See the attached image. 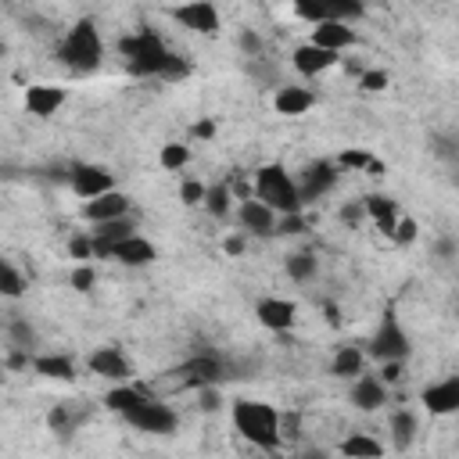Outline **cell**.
Returning <instances> with one entry per match:
<instances>
[{"label":"cell","instance_id":"obj_11","mask_svg":"<svg viewBox=\"0 0 459 459\" xmlns=\"http://www.w3.org/2000/svg\"><path fill=\"white\" fill-rule=\"evenodd\" d=\"M172 18H176L183 29L201 32V36H215V32H219V11H215V4H208V0H186V4L172 7Z\"/></svg>","mask_w":459,"mask_h":459},{"label":"cell","instance_id":"obj_12","mask_svg":"<svg viewBox=\"0 0 459 459\" xmlns=\"http://www.w3.org/2000/svg\"><path fill=\"white\" fill-rule=\"evenodd\" d=\"M355 384H351V405L359 409V412H377V409H384V402H387V384L380 380V377H373V373H359V377H351Z\"/></svg>","mask_w":459,"mask_h":459},{"label":"cell","instance_id":"obj_41","mask_svg":"<svg viewBox=\"0 0 459 459\" xmlns=\"http://www.w3.org/2000/svg\"><path fill=\"white\" fill-rule=\"evenodd\" d=\"M72 287H75V290H90V287H93V269H90L86 262H79V265L72 269Z\"/></svg>","mask_w":459,"mask_h":459},{"label":"cell","instance_id":"obj_25","mask_svg":"<svg viewBox=\"0 0 459 459\" xmlns=\"http://www.w3.org/2000/svg\"><path fill=\"white\" fill-rule=\"evenodd\" d=\"M362 366H366V355H362L359 348L344 344V348H337L330 373H333V377H341V380H351V377H359V373H362Z\"/></svg>","mask_w":459,"mask_h":459},{"label":"cell","instance_id":"obj_42","mask_svg":"<svg viewBox=\"0 0 459 459\" xmlns=\"http://www.w3.org/2000/svg\"><path fill=\"white\" fill-rule=\"evenodd\" d=\"M240 50H244V54H251V57H258V54H262V39H258V32H255V29H244V32H240Z\"/></svg>","mask_w":459,"mask_h":459},{"label":"cell","instance_id":"obj_33","mask_svg":"<svg viewBox=\"0 0 459 459\" xmlns=\"http://www.w3.org/2000/svg\"><path fill=\"white\" fill-rule=\"evenodd\" d=\"M158 161H161V169L176 172V169H183V165L190 161V151H186L183 143H165V147H161V154H158Z\"/></svg>","mask_w":459,"mask_h":459},{"label":"cell","instance_id":"obj_3","mask_svg":"<svg viewBox=\"0 0 459 459\" xmlns=\"http://www.w3.org/2000/svg\"><path fill=\"white\" fill-rule=\"evenodd\" d=\"M57 61L72 72H93L104 61V43H100V32L90 18H82L68 29V36L57 47Z\"/></svg>","mask_w":459,"mask_h":459},{"label":"cell","instance_id":"obj_28","mask_svg":"<svg viewBox=\"0 0 459 459\" xmlns=\"http://www.w3.org/2000/svg\"><path fill=\"white\" fill-rule=\"evenodd\" d=\"M412 437H416V416L409 409H398L391 416V441H394V448H409Z\"/></svg>","mask_w":459,"mask_h":459},{"label":"cell","instance_id":"obj_31","mask_svg":"<svg viewBox=\"0 0 459 459\" xmlns=\"http://www.w3.org/2000/svg\"><path fill=\"white\" fill-rule=\"evenodd\" d=\"M316 255H308V251H298V255H287V276L290 280H298V283H305V280H312L316 276Z\"/></svg>","mask_w":459,"mask_h":459},{"label":"cell","instance_id":"obj_10","mask_svg":"<svg viewBox=\"0 0 459 459\" xmlns=\"http://www.w3.org/2000/svg\"><path fill=\"white\" fill-rule=\"evenodd\" d=\"M68 183H72L75 197L90 201V197H97V194L115 190V172H111V169H104V165H72Z\"/></svg>","mask_w":459,"mask_h":459},{"label":"cell","instance_id":"obj_13","mask_svg":"<svg viewBox=\"0 0 459 459\" xmlns=\"http://www.w3.org/2000/svg\"><path fill=\"white\" fill-rule=\"evenodd\" d=\"M420 402H423V409L434 412V416H448V412H455V409H459V377H445V380L423 387Z\"/></svg>","mask_w":459,"mask_h":459},{"label":"cell","instance_id":"obj_1","mask_svg":"<svg viewBox=\"0 0 459 459\" xmlns=\"http://www.w3.org/2000/svg\"><path fill=\"white\" fill-rule=\"evenodd\" d=\"M118 50L126 57L129 75H136V79H183L190 72V65L179 54H172L151 29H140V32L118 39Z\"/></svg>","mask_w":459,"mask_h":459},{"label":"cell","instance_id":"obj_43","mask_svg":"<svg viewBox=\"0 0 459 459\" xmlns=\"http://www.w3.org/2000/svg\"><path fill=\"white\" fill-rule=\"evenodd\" d=\"M380 380H384V384H398V380H402V359H384Z\"/></svg>","mask_w":459,"mask_h":459},{"label":"cell","instance_id":"obj_36","mask_svg":"<svg viewBox=\"0 0 459 459\" xmlns=\"http://www.w3.org/2000/svg\"><path fill=\"white\" fill-rule=\"evenodd\" d=\"M75 412L68 409V405H57V409H50V416H47V423H50V430H75Z\"/></svg>","mask_w":459,"mask_h":459},{"label":"cell","instance_id":"obj_45","mask_svg":"<svg viewBox=\"0 0 459 459\" xmlns=\"http://www.w3.org/2000/svg\"><path fill=\"white\" fill-rule=\"evenodd\" d=\"M201 409H204V412H215V409H219V394H215V387H201Z\"/></svg>","mask_w":459,"mask_h":459},{"label":"cell","instance_id":"obj_38","mask_svg":"<svg viewBox=\"0 0 459 459\" xmlns=\"http://www.w3.org/2000/svg\"><path fill=\"white\" fill-rule=\"evenodd\" d=\"M68 255L79 258V262L93 258V237H90V233H75V237L68 240Z\"/></svg>","mask_w":459,"mask_h":459},{"label":"cell","instance_id":"obj_14","mask_svg":"<svg viewBox=\"0 0 459 459\" xmlns=\"http://www.w3.org/2000/svg\"><path fill=\"white\" fill-rule=\"evenodd\" d=\"M255 316H258V323H262L265 330L283 333V330L294 326L298 308H294V301H287V298H262V301L255 305Z\"/></svg>","mask_w":459,"mask_h":459},{"label":"cell","instance_id":"obj_34","mask_svg":"<svg viewBox=\"0 0 459 459\" xmlns=\"http://www.w3.org/2000/svg\"><path fill=\"white\" fill-rule=\"evenodd\" d=\"M416 233H420V230H416V219H409V215H398L387 237H391L394 244H412V240H416Z\"/></svg>","mask_w":459,"mask_h":459},{"label":"cell","instance_id":"obj_30","mask_svg":"<svg viewBox=\"0 0 459 459\" xmlns=\"http://www.w3.org/2000/svg\"><path fill=\"white\" fill-rule=\"evenodd\" d=\"M215 219H226L230 215V183H215V186H204V201H201Z\"/></svg>","mask_w":459,"mask_h":459},{"label":"cell","instance_id":"obj_17","mask_svg":"<svg viewBox=\"0 0 459 459\" xmlns=\"http://www.w3.org/2000/svg\"><path fill=\"white\" fill-rule=\"evenodd\" d=\"M108 258H115V262H122V265H151V262L158 258V251H154L151 240L129 233V237H122V240L111 244V255H108Z\"/></svg>","mask_w":459,"mask_h":459},{"label":"cell","instance_id":"obj_27","mask_svg":"<svg viewBox=\"0 0 459 459\" xmlns=\"http://www.w3.org/2000/svg\"><path fill=\"white\" fill-rule=\"evenodd\" d=\"M147 398V391H140V387H133V384H122V387H111L108 394H104V405L111 409V412H129L136 402H143Z\"/></svg>","mask_w":459,"mask_h":459},{"label":"cell","instance_id":"obj_35","mask_svg":"<svg viewBox=\"0 0 459 459\" xmlns=\"http://www.w3.org/2000/svg\"><path fill=\"white\" fill-rule=\"evenodd\" d=\"M359 86H362L366 93H380V90H387V72H384V68H366V72L359 75Z\"/></svg>","mask_w":459,"mask_h":459},{"label":"cell","instance_id":"obj_47","mask_svg":"<svg viewBox=\"0 0 459 459\" xmlns=\"http://www.w3.org/2000/svg\"><path fill=\"white\" fill-rule=\"evenodd\" d=\"M0 57H4V39H0Z\"/></svg>","mask_w":459,"mask_h":459},{"label":"cell","instance_id":"obj_7","mask_svg":"<svg viewBox=\"0 0 459 459\" xmlns=\"http://www.w3.org/2000/svg\"><path fill=\"white\" fill-rule=\"evenodd\" d=\"M176 373L183 377L186 387H215V384H222L226 377H233L230 366L222 362V355H215V351H197V355L186 359Z\"/></svg>","mask_w":459,"mask_h":459},{"label":"cell","instance_id":"obj_37","mask_svg":"<svg viewBox=\"0 0 459 459\" xmlns=\"http://www.w3.org/2000/svg\"><path fill=\"white\" fill-rule=\"evenodd\" d=\"M273 233H287V237L305 233V219H301V212H287V215H280L276 226H273Z\"/></svg>","mask_w":459,"mask_h":459},{"label":"cell","instance_id":"obj_22","mask_svg":"<svg viewBox=\"0 0 459 459\" xmlns=\"http://www.w3.org/2000/svg\"><path fill=\"white\" fill-rule=\"evenodd\" d=\"M312 104H316V93L305 90V86H280L276 97H273V108L280 115H305Z\"/></svg>","mask_w":459,"mask_h":459},{"label":"cell","instance_id":"obj_32","mask_svg":"<svg viewBox=\"0 0 459 459\" xmlns=\"http://www.w3.org/2000/svg\"><path fill=\"white\" fill-rule=\"evenodd\" d=\"M22 290H25L22 273L0 258V294H7V298H22Z\"/></svg>","mask_w":459,"mask_h":459},{"label":"cell","instance_id":"obj_15","mask_svg":"<svg viewBox=\"0 0 459 459\" xmlns=\"http://www.w3.org/2000/svg\"><path fill=\"white\" fill-rule=\"evenodd\" d=\"M237 219H240V226H244L247 233H262V237H269V233H273V226H276V212H273L265 201H258L255 194L240 201Z\"/></svg>","mask_w":459,"mask_h":459},{"label":"cell","instance_id":"obj_24","mask_svg":"<svg viewBox=\"0 0 459 459\" xmlns=\"http://www.w3.org/2000/svg\"><path fill=\"white\" fill-rule=\"evenodd\" d=\"M32 369L47 380H75V362L68 355H36Z\"/></svg>","mask_w":459,"mask_h":459},{"label":"cell","instance_id":"obj_23","mask_svg":"<svg viewBox=\"0 0 459 459\" xmlns=\"http://www.w3.org/2000/svg\"><path fill=\"white\" fill-rule=\"evenodd\" d=\"M362 212L377 222V230H380V233H391L394 219L402 215V212H398V204H394L387 194H369V197H362Z\"/></svg>","mask_w":459,"mask_h":459},{"label":"cell","instance_id":"obj_6","mask_svg":"<svg viewBox=\"0 0 459 459\" xmlns=\"http://www.w3.org/2000/svg\"><path fill=\"white\" fill-rule=\"evenodd\" d=\"M122 416H126L129 427H136L143 434H176V427H179V416L165 402H154L151 394L143 402H136L129 412H122Z\"/></svg>","mask_w":459,"mask_h":459},{"label":"cell","instance_id":"obj_19","mask_svg":"<svg viewBox=\"0 0 459 459\" xmlns=\"http://www.w3.org/2000/svg\"><path fill=\"white\" fill-rule=\"evenodd\" d=\"M65 104V90L61 86H50V82H36L25 90V111L36 115V118H50L57 108Z\"/></svg>","mask_w":459,"mask_h":459},{"label":"cell","instance_id":"obj_44","mask_svg":"<svg viewBox=\"0 0 459 459\" xmlns=\"http://www.w3.org/2000/svg\"><path fill=\"white\" fill-rule=\"evenodd\" d=\"M190 136H197V140H212V136H215V122H212V118L194 122V126H190Z\"/></svg>","mask_w":459,"mask_h":459},{"label":"cell","instance_id":"obj_18","mask_svg":"<svg viewBox=\"0 0 459 459\" xmlns=\"http://www.w3.org/2000/svg\"><path fill=\"white\" fill-rule=\"evenodd\" d=\"M294 68L301 72V75H319V72H326V68H333L341 57H337V50H326V47H316L312 39L308 43H301L298 50H294Z\"/></svg>","mask_w":459,"mask_h":459},{"label":"cell","instance_id":"obj_2","mask_svg":"<svg viewBox=\"0 0 459 459\" xmlns=\"http://www.w3.org/2000/svg\"><path fill=\"white\" fill-rule=\"evenodd\" d=\"M233 427L240 430L244 441L265 448V452H276L283 434H280V412L269 405V402H237L233 405Z\"/></svg>","mask_w":459,"mask_h":459},{"label":"cell","instance_id":"obj_40","mask_svg":"<svg viewBox=\"0 0 459 459\" xmlns=\"http://www.w3.org/2000/svg\"><path fill=\"white\" fill-rule=\"evenodd\" d=\"M179 197H183V204H201V201H204V183L186 179V183L179 186Z\"/></svg>","mask_w":459,"mask_h":459},{"label":"cell","instance_id":"obj_8","mask_svg":"<svg viewBox=\"0 0 459 459\" xmlns=\"http://www.w3.org/2000/svg\"><path fill=\"white\" fill-rule=\"evenodd\" d=\"M369 351L384 362V359H409V333L402 330V323L394 319V312L387 308L384 316H380V326H377V333H373V341H369Z\"/></svg>","mask_w":459,"mask_h":459},{"label":"cell","instance_id":"obj_29","mask_svg":"<svg viewBox=\"0 0 459 459\" xmlns=\"http://www.w3.org/2000/svg\"><path fill=\"white\" fill-rule=\"evenodd\" d=\"M341 169H362L369 176H384V161L373 158L369 151H344L341 154Z\"/></svg>","mask_w":459,"mask_h":459},{"label":"cell","instance_id":"obj_21","mask_svg":"<svg viewBox=\"0 0 459 459\" xmlns=\"http://www.w3.org/2000/svg\"><path fill=\"white\" fill-rule=\"evenodd\" d=\"M312 43L341 54V50H348V47L355 43V32L348 29V22H316V29H312Z\"/></svg>","mask_w":459,"mask_h":459},{"label":"cell","instance_id":"obj_16","mask_svg":"<svg viewBox=\"0 0 459 459\" xmlns=\"http://www.w3.org/2000/svg\"><path fill=\"white\" fill-rule=\"evenodd\" d=\"M82 215L86 222H104V219H118V215H129V197L122 190H108V194H97L82 204Z\"/></svg>","mask_w":459,"mask_h":459},{"label":"cell","instance_id":"obj_48","mask_svg":"<svg viewBox=\"0 0 459 459\" xmlns=\"http://www.w3.org/2000/svg\"><path fill=\"white\" fill-rule=\"evenodd\" d=\"M0 380H4V362H0Z\"/></svg>","mask_w":459,"mask_h":459},{"label":"cell","instance_id":"obj_5","mask_svg":"<svg viewBox=\"0 0 459 459\" xmlns=\"http://www.w3.org/2000/svg\"><path fill=\"white\" fill-rule=\"evenodd\" d=\"M294 14L305 18V22H355L366 14V4L362 0H290Z\"/></svg>","mask_w":459,"mask_h":459},{"label":"cell","instance_id":"obj_26","mask_svg":"<svg viewBox=\"0 0 459 459\" xmlns=\"http://www.w3.org/2000/svg\"><path fill=\"white\" fill-rule=\"evenodd\" d=\"M341 455H348V459H377V455H384V445L377 437H369V434H351V437L341 441Z\"/></svg>","mask_w":459,"mask_h":459},{"label":"cell","instance_id":"obj_39","mask_svg":"<svg viewBox=\"0 0 459 459\" xmlns=\"http://www.w3.org/2000/svg\"><path fill=\"white\" fill-rule=\"evenodd\" d=\"M11 341H14V348H32V326L25 319H14L11 323Z\"/></svg>","mask_w":459,"mask_h":459},{"label":"cell","instance_id":"obj_20","mask_svg":"<svg viewBox=\"0 0 459 459\" xmlns=\"http://www.w3.org/2000/svg\"><path fill=\"white\" fill-rule=\"evenodd\" d=\"M90 373H97V377L118 384V380H129L133 366H129V359H126L118 348H97V351L90 355Z\"/></svg>","mask_w":459,"mask_h":459},{"label":"cell","instance_id":"obj_9","mask_svg":"<svg viewBox=\"0 0 459 459\" xmlns=\"http://www.w3.org/2000/svg\"><path fill=\"white\" fill-rule=\"evenodd\" d=\"M294 186H298L301 204H305V201H316V197H323V194H330V190L337 186V169H333L330 161H308V165L298 172Z\"/></svg>","mask_w":459,"mask_h":459},{"label":"cell","instance_id":"obj_4","mask_svg":"<svg viewBox=\"0 0 459 459\" xmlns=\"http://www.w3.org/2000/svg\"><path fill=\"white\" fill-rule=\"evenodd\" d=\"M258 201H265L276 215H287V212H301V197H298V186L294 179L287 176V169L280 161H269L255 172V190H251Z\"/></svg>","mask_w":459,"mask_h":459},{"label":"cell","instance_id":"obj_46","mask_svg":"<svg viewBox=\"0 0 459 459\" xmlns=\"http://www.w3.org/2000/svg\"><path fill=\"white\" fill-rule=\"evenodd\" d=\"M222 251L226 255H244V237H226L222 240Z\"/></svg>","mask_w":459,"mask_h":459}]
</instances>
